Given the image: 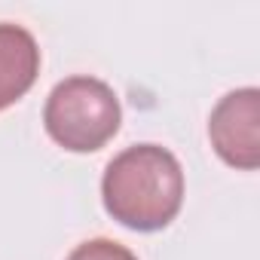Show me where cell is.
Masks as SVG:
<instances>
[{
    "mask_svg": "<svg viewBox=\"0 0 260 260\" xmlns=\"http://www.w3.org/2000/svg\"><path fill=\"white\" fill-rule=\"evenodd\" d=\"M101 202L116 223L135 233H156L184 205V169L159 144H132L107 162Z\"/></svg>",
    "mask_w": 260,
    "mask_h": 260,
    "instance_id": "6da1fadb",
    "label": "cell"
},
{
    "mask_svg": "<svg viewBox=\"0 0 260 260\" xmlns=\"http://www.w3.org/2000/svg\"><path fill=\"white\" fill-rule=\"evenodd\" d=\"M122 122V107L116 92L98 77H68L61 80L43 107V125L49 138L71 153L101 150Z\"/></svg>",
    "mask_w": 260,
    "mask_h": 260,
    "instance_id": "7a4b0ae2",
    "label": "cell"
},
{
    "mask_svg": "<svg viewBox=\"0 0 260 260\" xmlns=\"http://www.w3.org/2000/svg\"><path fill=\"white\" fill-rule=\"evenodd\" d=\"M208 138L214 153L242 172H254L260 166V92L254 86L226 92L211 116Z\"/></svg>",
    "mask_w": 260,
    "mask_h": 260,
    "instance_id": "3957f363",
    "label": "cell"
},
{
    "mask_svg": "<svg viewBox=\"0 0 260 260\" xmlns=\"http://www.w3.org/2000/svg\"><path fill=\"white\" fill-rule=\"evenodd\" d=\"M40 74V46L31 31L0 22V110H7L34 86Z\"/></svg>",
    "mask_w": 260,
    "mask_h": 260,
    "instance_id": "277c9868",
    "label": "cell"
},
{
    "mask_svg": "<svg viewBox=\"0 0 260 260\" xmlns=\"http://www.w3.org/2000/svg\"><path fill=\"white\" fill-rule=\"evenodd\" d=\"M64 260H138V257L113 239H89L77 245Z\"/></svg>",
    "mask_w": 260,
    "mask_h": 260,
    "instance_id": "5b68a950",
    "label": "cell"
}]
</instances>
